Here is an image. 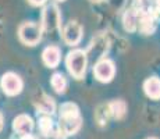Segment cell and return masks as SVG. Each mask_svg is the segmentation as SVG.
I'll use <instances>...</instances> for the list:
<instances>
[{"instance_id": "3957f363", "label": "cell", "mask_w": 160, "mask_h": 139, "mask_svg": "<svg viewBox=\"0 0 160 139\" xmlns=\"http://www.w3.org/2000/svg\"><path fill=\"white\" fill-rule=\"evenodd\" d=\"M41 28L43 32H54L61 28V15L56 4H48L42 11Z\"/></svg>"}, {"instance_id": "277c9868", "label": "cell", "mask_w": 160, "mask_h": 139, "mask_svg": "<svg viewBox=\"0 0 160 139\" xmlns=\"http://www.w3.org/2000/svg\"><path fill=\"white\" fill-rule=\"evenodd\" d=\"M42 28L35 22H22L18 28V38L27 46H35L42 39Z\"/></svg>"}, {"instance_id": "5bb4252c", "label": "cell", "mask_w": 160, "mask_h": 139, "mask_svg": "<svg viewBox=\"0 0 160 139\" xmlns=\"http://www.w3.org/2000/svg\"><path fill=\"white\" fill-rule=\"evenodd\" d=\"M107 106H109L110 116L116 120H121L127 113V104H125L124 100H114L112 103H109Z\"/></svg>"}, {"instance_id": "44dd1931", "label": "cell", "mask_w": 160, "mask_h": 139, "mask_svg": "<svg viewBox=\"0 0 160 139\" xmlns=\"http://www.w3.org/2000/svg\"><path fill=\"white\" fill-rule=\"evenodd\" d=\"M31 6H35V7H39V6H43L48 0H28Z\"/></svg>"}, {"instance_id": "4fadbf2b", "label": "cell", "mask_w": 160, "mask_h": 139, "mask_svg": "<svg viewBox=\"0 0 160 139\" xmlns=\"http://www.w3.org/2000/svg\"><path fill=\"white\" fill-rule=\"evenodd\" d=\"M122 25L127 32H135L138 29V10L134 7L128 8L122 15Z\"/></svg>"}, {"instance_id": "30bf717a", "label": "cell", "mask_w": 160, "mask_h": 139, "mask_svg": "<svg viewBox=\"0 0 160 139\" xmlns=\"http://www.w3.org/2000/svg\"><path fill=\"white\" fill-rule=\"evenodd\" d=\"M13 128L17 134L20 135H28L33 129V120L31 118L28 114H20L14 118L13 121Z\"/></svg>"}, {"instance_id": "7402d4cb", "label": "cell", "mask_w": 160, "mask_h": 139, "mask_svg": "<svg viewBox=\"0 0 160 139\" xmlns=\"http://www.w3.org/2000/svg\"><path fill=\"white\" fill-rule=\"evenodd\" d=\"M21 139H38V138H36V137H33L32 134H28V135H24V137L21 138Z\"/></svg>"}, {"instance_id": "d4e9b609", "label": "cell", "mask_w": 160, "mask_h": 139, "mask_svg": "<svg viewBox=\"0 0 160 139\" xmlns=\"http://www.w3.org/2000/svg\"><path fill=\"white\" fill-rule=\"evenodd\" d=\"M57 2H64V0H57Z\"/></svg>"}, {"instance_id": "5b68a950", "label": "cell", "mask_w": 160, "mask_h": 139, "mask_svg": "<svg viewBox=\"0 0 160 139\" xmlns=\"http://www.w3.org/2000/svg\"><path fill=\"white\" fill-rule=\"evenodd\" d=\"M0 88L7 96H17L22 91L24 82L18 74L8 71V72L3 74L2 79H0Z\"/></svg>"}, {"instance_id": "8fae6325", "label": "cell", "mask_w": 160, "mask_h": 139, "mask_svg": "<svg viewBox=\"0 0 160 139\" xmlns=\"http://www.w3.org/2000/svg\"><path fill=\"white\" fill-rule=\"evenodd\" d=\"M41 93V99H35V106L41 113L46 114V116H52L56 110V104L54 100L52 97H49L48 95H45L43 92H39Z\"/></svg>"}, {"instance_id": "9a60e30c", "label": "cell", "mask_w": 160, "mask_h": 139, "mask_svg": "<svg viewBox=\"0 0 160 139\" xmlns=\"http://www.w3.org/2000/svg\"><path fill=\"white\" fill-rule=\"evenodd\" d=\"M50 83H52V88L60 95L64 93L67 89V79L61 72H54L53 75H52Z\"/></svg>"}, {"instance_id": "ba28073f", "label": "cell", "mask_w": 160, "mask_h": 139, "mask_svg": "<svg viewBox=\"0 0 160 139\" xmlns=\"http://www.w3.org/2000/svg\"><path fill=\"white\" fill-rule=\"evenodd\" d=\"M156 18L150 11H138V29L143 35H152L156 31Z\"/></svg>"}, {"instance_id": "484cf974", "label": "cell", "mask_w": 160, "mask_h": 139, "mask_svg": "<svg viewBox=\"0 0 160 139\" xmlns=\"http://www.w3.org/2000/svg\"><path fill=\"white\" fill-rule=\"evenodd\" d=\"M149 139H158V138H149Z\"/></svg>"}, {"instance_id": "d6986e66", "label": "cell", "mask_w": 160, "mask_h": 139, "mask_svg": "<svg viewBox=\"0 0 160 139\" xmlns=\"http://www.w3.org/2000/svg\"><path fill=\"white\" fill-rule=\"evenodd\" d=\"M150 13L156 18V21H160V0H152L150 3Z\"/></svg>"}, {"instance_id": "7c38bea8", "label": "cell", "mask_w": 160, "mask_h": 139, "mask_svg": "<svg viewBox=\"0 0 160 139\" xmlns=\"http://www.w3.org/2000/svg\"><path fill=\"white\" fill-rule=\"evenodd\" d=\"M143 91H145L146 96L153 99V100H159L160 99V78L158 77H150L143 82Z\"/></svg>"}, {"instance_id": "603a6c76", "label": "cell", "mask_w": 160, "mask_h": 139, "mask_svg": "<svg viewBox=\"0 0 160 139\" xmlns=\"http://www.w3.org/2000/svg\"><path fill=\"white\" fill-rule=\"evenodd\" d=\"M3 127H4V120H3V116L0 114V131L3 129Z\"/></svg>"}, {"instance_id": "7a4b0ae2", "label": "cell", "mask_w": 160, "mask_h": 139, "mask_svg": "<svg viewBox=\"0 0 160 139\" xmlns=\"http://www.w3.org/2000/svg\"><path fill=\"white\" fill-rule=\"evenodd\" d=\"M66 66L68 72L71 74L75 79H82L87 72L88 66V56L87 52L81 50V49H75L71 50L66 57Z\"/></svg>"}, {"instance_id": "e0dca14e", "label": "cell", "mask_w": 160, "mask_h": 139, "mask_svg": "<svg viewBox=\"0 0 160 139\" xmlns=\"http://www.w3.org/2000/svg\"><path fill=\"white\" fill-rule=\"evenodd\" d=\"M39 131L45 135V137H50L52 131H53V121H52L50 116H43L39 117Z\"/></svg>"}, {"instance_id": "9c48e42d", "label": "cell", "mask_w": 160, "mask_h": 139, "mask_svg": "<svg viewBox=\"0 0 160 139\" xmlns=\"http://www.w3.org/2000/svg\"><path fill=\"white\" fill-rule=\"evenodd\" d=\"M42 60L49 68H56L61 60V50L58 46H48L42 52Z\"/></svg>"}, {"instance_id": "cb8c5ba5", "label": "cell", "mask_w": 160, "mask_h": 139, "mask_svg": "<svg viewBox=\"0 0 160 139\" xmlns=\"http://www.w3.org/2000/svg\"><path fill=\"white\" fill-rule=\"evenodd\" d=\"M92 2H102V0H92Z\"/></svg>"}, {"instance_id": "ac0fdd59", "label": "cell", "mask_w": 160, "mask_h": 139, "mask_svg": "<svg viewBox=\"0 0 160 139\" xmlns=\"http://www.w3.org/2000/svg\"><path fill=\"white\" fill-rule=\"evenodd\" d=\"M152 0H132V7L138 11H150Z\"/></svg>"}, {"instance_id": "6da1fadb", "label": "cell", "mask_w": 160, "mask_h": 139, "mask_svg": "<svg viewBox=\"0 0 160 139\" xmlns=\"http://www.w3.org/2000/svg\"><path fill=\"white\" fill-rule=\"evenodd\" d=\"M82 124L81 113L75 103L67 102L60 106L58 110V129L60 134H63V137H70L74 135Z\"/></svg>"}, {"instance_id": "52a82bcc", "label": "cell", "mask_w": 160, "mask_h": 139, "mask_svg": "<svg viewBox=\"0 0 160 139\" xmlns=\"http://www.w3.org/2000/svg\"><path fill=\"white\" fill-rule=\"evenodd\" d=\"M63 39L68 46H77L82 39V27L78 21L71 20L63 29Z\"/></svg>"}, {"instance_id": "8992f818", "label": "cell", "mask_w": 160, "mask_h": 139, "mask_svg": "<svg viewBox=\"0 0 160 139\" xmlns=\"http://www.w3.org/2000/svg\"><path fill=\"white\" fill-rule=\"evenodd\" d=\"M93 75L99 82L107 83L116 75V66L110 58H100L93 67Z\"/></svg>"}, {"instance_id": "2e32d148", "label": "cell", "mask_w": 160, "mask_h": 139, "mask_svg": "<svg viewBox=\"0 0 160 139\" xmlns=\"http://www.w3.org/2000/svg\"><path fill=\"white\" fill-rule=\"evenodd\" d=\"M96 49V50H93V53L96 54L95 57L98 58V60H100V57H102V54L104 53V52L107 50V47H109V42H107V39L104 38L103 35H100V36H98L96 39L93 41V43H92V46H91V49Z\"/></svg>"}, {"instance_id": "ffe728a7", "label": "cell", "mask_w": 160, "mask_h": 139, "mask_svg": "<svg viewBox=\"0 0 160 139\" xmlns=\"http://www.w3.org/2000/svg\"><path fill=\"white\" fill-rule=\"evenodd\" d=\"M109 3H110V6L113 7V10L114 11H120L121 10V7L124 6L125 0H109Z\"/></svg>"}]
</instances>
